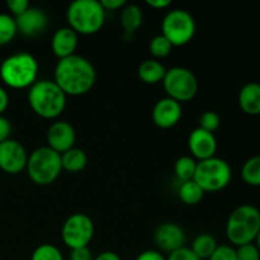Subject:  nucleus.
I'll return each mask as SVG.
<instances>
[{
    "label": "nucleus",
    "mask_w": 260,
    "mask_h": 260,
    "mask_svg": "<svg viewBox=\"0 0 260 260\" xmlns=\"http://www.w3.org/2000/svg\"><path fill=\"white\" fill-rule=\"evenodd\" d=\"M96 80L93 63L79 55L58 60L53 73V81L66 96L84 95L91 90Z\"/></svg>",
    "instance_id": "f257e3e1"
},
{
    "label": "nucleus",
    "mask_w": 260,
    "mask_h": 260,
    "mask_svg": "<svg viewBox=\"0 0 260 260\" xmlns=\"http://www.w3.org/2000/svg\"><path fill=\"white\" fill-rule=\"evenodd\" d=\"M66 94L53 80H38L28 91V103L38 117L55 119L66 107Z\"/></svg>",
    "instance_id": "f03ea898"
},
{
    "label": "nucleus",
    "mask_w": 260,
    "mask_h": 260,
    "mask_svg": "<svg viewBox=\"0 0 260 260\" xmlns=\"http://www.w3.org/2000/svg\"><path fill=\"white\" fill-rule=\"evenodd\" d=\"M37 60L28 52H18L5 58L0 65V78L13 89L30 88L37 81Z\"/></svg>",
    "instance_id": "7ed1b4c3"
},
{
    "label": "nucleus",
    "mask_w": 260,
    "mask_h": 260,
    "mask_svg": "<svg viewBox=\"0 0 260 260\" xmlns=\"http://www.w3.org/2000/svg\"><path fill=\"white\" fill-rule=\"evenodd\" d=\"M260 230V211L251 205L239 206L226 222V236L235 246L254 243Z\"/></svg>",
    "instance_id": "20e7f679"
},
{
    "label": "nucleus",
    "mask_w": 260,
    "mask_h": 260,
    "mask_svg": "<svg viewBox=\"0 0 260 260\" xmlns=\"http://www.w3.org/2000/svg\"><path fill=\"white\" fill-rule=\"evenodd\" d=\"M66 19L78 35H94L103 27L106 10L98 0H75L69 5Z\"/></svg>",
    "instance_id": "39448f33"
},
{
    "label": "nucleus",
    "mask_w": 260,
    "mask_h": 260,
    "mask_svg": "<svg viewBox=\"0 0 260 260\" xmlns=\"http://www.w3.org/2000/svg\"><path fill=\"white\" fill-rule=\"evenodd\" d=\"M25 170H27L29 179L35 184H51L57 179L62 170L61 155L53 151L48 146L38 147V149L33 150L28 156Z\"/></svg>",
    "instance_id": "423d86ee"
},
{
    "label": "nucleus",
    "mask_w": 260,
    "mask_h": 260,
    "mask_svg": "<svg viewBox=\"0 0 260 260\" xmlns=\"http://www.w3.org/2000/svg\"><path fill=\"white\" fill-rule=\"evenodd\" d=\"M233 178V172L223 159L211 157L197 162V169L193 180L203 189V192H218L228 187Z\"/></svg>",
    "instance_id": "0eeeda50"
},
{
    "label": "nucleus",
    "mask_w": 260,
    "mask_h": 260,
    "mask_svg": "<svg viewBox=\"0 0 260 260\" xmlns=\"http://www.w3.org/2000/svg\"><path fill=\"white\" fill-rule=\"evenodd\" d=\"M162 86L168 98L174 99L178 103L192 101L198 91V81L194 74L189 69L180 66L167 70Z\"/></svg>",
    "instance_id": "6e6552de"
},
{
    "label": "nucleus",
    "mask_w": 260,
    "mask_h": 260,
    "mask_svg": "<svg viewBox=\"0 0 260 260\" xmlns=\"http://www.w3.org/2000/svg\"><path fill=\"white\" fill-rule=\"evenodd\" d=\"M161 35L174 46H184L192 41L196 33L194 18L187 10H170L161 23Z\"/></svg>",
    "instance_id": "1a4fd4ad"
},
{
    "label": "nucleus",
    "mask_w": 260,
    "mask_h": 260,
    "mask_svg": "<svg viewBox=\"0 0 260 260\" xmlns=\"http://www.w3.org/2000/svg\"><path fill=\"white\" fill-rule=\"evenodd\" d=\"M94 236V223L85 213H74L66 218L61 230L63 244L71 250L88 248Z\"/></svg>",
    "instance_id": "9d476101"
},
{
    "label": "nucleus",
    "mask_w": 260,
    "mask_h": 260,
    "mask_svg": "<svg viewBox=\"0 0 260 260\" xmlns=\"http://www.w3.org/2000/svg\"><path fill=\"white\" fill-rule=\"evenodd\" d=\"M28 154L17 140H7L0 144V169L8 174H19L25 169Z\"/></svg>",
    "instance_id": "9b49d317"
},
{
    "label": "nucleus",
    "mask_w": 260,
    "mask_h": 260,
    "mask_svg": "<svg viewBox=\"0 0 260 260\" xmlns=\"http://www.w3.org/2000/svg\"><path fill=\"white\" fill-rule=\"evenodd\" d=\"M154 241L160 251L170 254L184 246L185 234L177 223L165 222L155 230Z\"/></svg>",
    "instance_id": "f8f14e48"
},
{
    "label": "nucleus",
    "mask_w": 260,
    "mask_h": 260,
    "mask_svg": "<svg viewBox=\"0 0 260 260\" xmlns=\"http://www.w3.org/2000/svg\"><path fill=\"white\" fill-rule=\"evenodd\" d=\"M76 141V132L74 127L66 121L53 122L47 131V144L50 149L58 154L73 149Z\"/></svg>",
    "instance_id": "ddd939ff"
},
{
    "label": "nucleus",
    "mask_w": 260,
    "mask_h": 260,
    "mask_svg": "<svg viewBox=\"0 0 260 260\" xmlns=\"http://www.w3.org/2000/svg\"><path fill=\"white\" fill-rule=\"evenodd\" d=\"M17 30L25 37H36L45 32L48 25V18L38 8H28L22 15L14 18Z\"/></svg>",
    "instance_id": "4468645a"
},
{
    "label": "nucleus",
    "mask_w": 260,
    "mask_h": 260,
    "mask_svg": "<svg viewBox=\"0 0 260 260\" xmlns=\"http://www.w3.org/2000/svg\"><path fill=\"white\" fill-rule=\"evenodd\" d=\"M188 146H189L193 156L202 161V160H207L215 156L216 151H217V140L213 134L198 127L190 132L189 139H188Z\"/></svg>",
    "instance_id": "2eb2a0df"
},
{
    "label": "nucleus",
    "mask_w": 260,
    "mask_h": 260,
    "mask_svg": "<svg viewBox=\"0 0 260 260\" xmlns=\"http://www.w3.org/2000/svg\"><path fill=\"white\" fill-rule=\"evenodd\" d=\"M182 106L174 99L162 98L152 109V121L160 128H172L182 118Z\"/></svg>",
    "instance_id": "dca6fc26"
},
{
    "label": "nucleus",
    "mask_w": 260,
    "mask_h": 260,
    "mask_svg": "<svg viewBox=\"0 0 260 260\" xmlns=\"http://www.w3.org/2000/svg\"><path fill=\"white\" fill-rule=\"evenodd\" d=\"M78 43V33L74 32L70 27H62L53 33L51 48H52L53 55L62 60V58L75 55Z\"/></svg>",
    "instance_id": "f3484780"
},
{
    "label": "nucleus",
    "mask_w": 260,
    "mask_h": 260,
    "mask_svg": "<svg viewBox=\"0 0 260 260\" xmlns=\"http://www.w3.org/2000/svg\"><path fill=\"white\" fill-rule=\"evenodd\" d=\"M239 106L249 116L260 114V84L251 81L245 84L239 93Z\"/></svg>",
    "instance_id": "a211bd4d"
},
{
    "label": "nucleus",
    "mask_w": 260,
    "mask_h": 260,
    "mask_svg": "<svg viewBox=\"0 0 260 260\" xmlns=\"http://www.w3.org/2000/svg\"><path fill=\"white\" fill-rule=\"evenodd\" d=\"M137 73H139V78L145 84L154 85V84L160 83V81L162 83V79H164L165 74H167V69L159 61L146 60L139 66Z\"/></svg>",
    "instance_id": "6ab92c4d"
},
{
    "label": "nucleus",
    "mask_w": 260,
    "mask_h": 260,
    "mask_svg": "<svg viewBox=\"0 0 260 260\" xmlns=\"http://www.w3.org/2000/svg\"><path fill=\"white\" fill-rule=\"evenodd\" d=\"M142 20H144V14L141 8L137 7L136 4H126L122 8L121 24L126 33L132 35L136 32L141 27Z\"/></svg>",
    "instance_id": "aec40b11"
},
{
    "label": "nucleus",
    "mask_w": 260,
    "mask_h": 260,
    "mask_svg": "<svg viewBox=\"0 0 260 260\" xmlns=\"http://www.w3.org/2000/svg\"><path fill=\"white\" fill-rule=\"evenodd\" d=\"M61 164L62 169L69 173H79L85 169L88 164V156L81 149L73 147L69 151L61 154Z\"/></svg>",
    "instance_id": "412c9836"
},
{
    "label": "nucleus",
    "mask_w": 260,
    "mask_h": 260,
    "mask_svg": "<svg viewBox=\"0 0 260 260\" xmlns=\"http://www.w3.org/2000/svg\"><path fill=\"white\" fill-rule=\"evenodd\" d=\"M217 241L210 234H201L193 240L190 250L201 260H208L217 249Z\"/></svg>",
    "instance_id": "4be33fe9"
},
{
    "label": "nucleus",
    "mask_w": 260,
    "mask_h": 260,
    "mask_svg": "<svg viewBox=\"0 0 260 260\" xmlns=\"http://www.w3.org/2000/svg\"><path fill=\"white\" fill-rule=\"evenodd\" d=\"M178 194H179L180 201L183 203L188 206H194L198 205L201 201L203 200V192L202 188L194 182V180H188V182H183L180 184L179 190H178Z\"/></svg>",
    "instance_id": "5701e85b"
},
{
    "label": "nucleus",
    "mask_w": 260,
    "mask_h": 260,
    "mask_svg": "<svg viewBox=\"0 0 260 260\" xmlns=\"http://www.w3.org/2000/svg\"><path fill=\"white\" fill-rule=\"evenodd\" d=\"M241 178L248 185L260 187V155H255L244 162Z\"/></svg>",
    "instance_id": "b1692460"
},
{
    "label": "nucleus",
    "mask_w": 260,
    "mask_h": 260,
    "mask_svg": "<svg viewBox=\"0 0 260 260\" xmlns=\"http://www.w3.org/2000/svg\"><path fill=\"white\" fill-rule=\"evenodd\" d=\"M197 162L190 156H182L175 161L174 173L175 177L180 180V183L188 182L194 178Z\"/></svg>",
    "instance_id": "393cba45"
},
{
    "label": "nucleus",
    "mask_w": 260,
    "mask_h": 260,
    "mask_svg": "<svg viewBox=\"0 0 260 260\" xmlns=\"http://www.w3.org/2000/svg\"><path fill=\"white\" fill-rule=\"evenodd\" d=\"M18 33L15 19L9 14L0 13V46L8 45Z\"/></svg>",
    "instance_id": "a878e982"
},
{
    "label": "nucleus",
    "mask_w": 260,
    "mask_h": 260,
    "mask_svg": "<svg viewBox=\"0 0 260 260\" xmlns=\"http://www.w3.org/2000/svg\"><path fill=\"white\" fill-rule=\"evenodd\" d=\"M30 260H63L62 253L52 244H42L32 253Z\"/></svg>",
    "instance_id": "bb28decb"
},
{
    "label": "nucleus",
    "mask_w": 260,
    "mask_h": 260,
    "mask_svg": "<svg viewBox=\"0 0 260 260\" xmlns=\"http://www.w3.org/2000/svg\"><path fill=\"white\" fill-rule=\"evenodd\" d=\"M172 50L173 45L162 35L155 36V37L150 41V52H151V55L154 56V57H167L168 55H170Z\"/></svg>",
    "instance_id": "cd10ccee"
},
{
    "label": "nucleus",
    "mask_w": 260,
    "mask_h": 260,
    "mask_svg": "<svg viewBox=\"0 0 260 260\" xmlns=\"http://www.w3.org/2000/svg\"><path fill=\"white\" fill-rule=\"evenodd\" d=\"M220 124L221 118L216 112H205V113L200 117V128L205 129V131L207 132H211V134H213V132L220 127Z\"/></svg>",
    "instance_id": "c85d7f7f"
},
{
    "label": "nucleus",
    "mask_w": 260,
    "mask_h": 260,
    "mask_svg": "<svg viewBox=\"0 0 260 260\" xmlns=\"http://www.w3.org/2000/svg\"><path fill=\"white\" fill-rule=\"evenodd\" d=\"M235 250L238 260H260V250L254 243L238 246Z\"/></svg>",
    "instance_id": "c756f323"
},
{
    "label": "nucleus",
    "mask_w": 260,
    "mask_h": 260,
    "mask_svg": "<svg viewBox=\"0 0 260 260\" xmlns=\"http://www.w3.org/2000/svg\"><path fill=\"white\" fill-rule=\"evenodd\" d=\"M208 260H238V256H236V250L233 246L221 245L217 246L216 251Z\"/></svg>",
    "instance_id": "7c9ffc66"
},
{
    "label": "nucleus",
    "mask_w": 260,
    "mask_h": 260,
    "mask_svg": "<svg viewBox=\"0 0 260 260\" xmlns=\"http://www.w3.org/2000/svg\"><path fill=\"white\" fill-rule=\"evenodd\" d=\"M167 260H201V259L196 256V254L190 250V248H185V246H183V248L170 253Z\"/></svg>",
    "instance_id": "2f4dec72"
},
{
    "label": "nucleus",
    "mask_w": 260,
    "mask_h": 260,
    "mask_svg": "<svg viewBox=\"0 0 260 260\" xmlns=\"http://www.w3.org/2000/svg\"><path fill=\"white\" fill-rule=\"evenodd\" d=\"M7 7L10 10V13L14 14L15 18H17L29 8V3L27 0H8Z\"/></svg>",
    "instance_id": "473e14b6"
},
{
    "label": "nucleus",
    "mask_w": 260,
    "mask_h": 260,
    "mask_svg": "<svg viewBox=\"0 0 260 260\" xmlns=\"http://www.w3.org/2000/svg\"><path fill=\"white\" fill-rule=\"evenodd\" d=\"M70 260H94V258L89 248H79L71 250Z\"/></svg>",
    "instance_id": "72a5a7b5"
},
{
    "label": "nucleus",
    "mask_w": 260,
    "mask_h": 260,
    "mask_svg": "<svg viewBox=\"0 0 260 260\" xmlns=\"http://www.w3.org/2000/svg\"><path fill=\"white\" fill-rule=\"evenodd\" d=\"M10 132H12V124L5 117L0 116V144L9 140Z\"/></svg>",
    "instance_id": "f704fd0d"
},
{
    "label": "nucleus",
    "mask_w": 260,
    "mask_h": 260,
    "mask_svg": "<svg viewBox=\"0 0 260 260\" xmlns=\"http://www.w3.org/2000/svg\"><path fill=\"white\" fill-rule=\"evenodd\" d=\"M136 260H167V258L157 250H145L137 255Z\"/></svg>",
    "instance_id": "c9c22d12"
},
{
    "label": "nucleus",
    "mask_w": 260,
    "mask_h": 260,
    "mask_svg": "<svg viewBox=\"0 0 260 260\" xmlns=\"http://www.w3.org/2000/svg\"><path fill=\"white\" fill-rule=\"evenodd\" d=\"M101 4L104 10H117L122 9L127 3L124 0H102Z\"/></svg>",
    "instance_id": "e433bc0d"
},
{
    "label": "nucleus",
    "mask_w": 260,
    "mask_h": 260,
    "mask_svg": "<svg viewBox=\"0 0 260 260\" xmlns=\"http://www.w3.org/2000/svg\"><path fill=\"white\" fill-rule=\"evenodd\" d=\"M8 104H9V95H8L7 90L0 86V116H3L5 109L8 108Z\"/></svg>",
    "instance_id": "4c0bfd02"
},
{
    "label": "nucleus",
    "mask_w": 260,
    "mask_h": 260,
    "mask_svg": "<svg viewBox=\"0 0 260 260\" xmlns=\"http://www.w3.org/2000/svg\"><path fill=\"white\" fill-rule=\"evenodd\" d=\"M146 4L154 9H165L172 4L170 0H146Z\"/></svg>",
    "instance_id": "58836bf2"
},
{
    "label": "nucleus",
    "mask_w": 260,
    "mask_h": 260,
    "mask_svg": "<svg viewBox=\"0 0 260 260\" xmlns=\"http://www.w3.org/2000/svg\"><path fill=\"white\" fill-rule=\"evenodd\" d=\"M94 260H122L121 256L118 254H116L114 251H103L99 255H96Z\"/></svg>",
    "instance_id": "ea45409f"
},
{
    "label": "nucleus",
    "mask_w": 260,
    "mask_h": 260,
    "mask_svg": "<svg viewBox=\"0 0 260 260\" xmlns=\"http://www.w3.org/2000/svg\"><path fill=\"white\" fill-rule=\"evenodd\" d=\"M254 244H255V245H256V248H258L259 250H260V230H259L258 235H256L255 240H254Z\"/></svg>",
    "instance_id": "a19ab883"
}]
</instances>
